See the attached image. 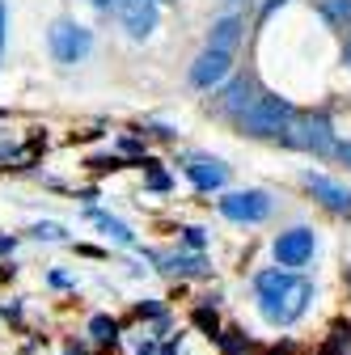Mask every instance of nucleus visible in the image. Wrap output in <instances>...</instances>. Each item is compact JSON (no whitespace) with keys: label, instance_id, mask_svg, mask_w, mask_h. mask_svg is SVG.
Masks as SVG:
<instances>
[{"label":"nucleus","instance_id":"obj_1","mask_svg":"<svg viewBox=\"0 0 351 355\" xmlns=\"http://www.w3.org/2000/svg\"><path fill=\"white\" fill-rule=\"evenodd\" d=\"M292 119H296V110H292L288 98H280V94H258L254 106L237 119V127L246 131V136H254V140H284L288 127H292Z\"/></svg>","mask_w":351,"mask_h":355},{"label":"nucleus","instance_id":"obj_2","mask_svg":"<svg viewBox=\"0 0 351 355\" xmlns=\"http://www.w3.org/2000/svg\"><path fill=\"white\" fill-rule=\"evenodd\" d=\"M47 47H51V60L55 64L72 68V64H80L85 55L94 51V30L80 26V21H72V17H60L47 30Z\"/></svg>","mask_w":351,"mask_h":355},{"label":"nucleus","instance_id":"obj_3","mask_svg":"<svg viewBox=\"0 0 351 355\" xmlns=\"http://www.w3.org/2000/svg\"><path fill=\"white\" fill-rule=\"evenodd\" d=\"M288 148H300V153H314V157H326L339 148L334 140V123L318 110V114H296L292 127H288V136H284Z\"/></svg>","mask_w":351,"mask_h":355},{"label":"nucleus","instance_id":"obj_4","mask_svg":"<svg viewBox=\"0 0 351 355\" xmlns=\"http://www.w3.org/2000/svg\"><path fill=\"white\" fill-rule=\"evenodd\" d=\"M309 300H314V284L305 275H292V284L280 296L258 300V309H262V318H267L271 326H296L305 318V309H309Z\"/></svg>","mask_w":351,"mask_h":355},{"label":"nucleus","instance_id":"obj_5","mask_svg":"<svg viewBox=\"0 0 351 355\" xmlns=\"http://www.w3.org/2000/svg\"><path fill=\"white\" fill-rule=\"evenodd\" d=\"M216 207H221L225 220H233V225H258V220L271 216V195L267 191H225L221 199H216Z\"/></svg>","mask_w":351,"mask_h":355},{"label":"nucleus","instance_id":"obj_6","mask_svg":"<svg viewBox=\"0 0 351 355\" xmlns=\"http://www.w3.org/2000/svg\"><path fill=\"white\" fill-rule=\"evenodd\" d=\"M271 250H275V262L284 266V271H296V266H305V262H314L318 237H314V229H305V225H296V229L280 233Z\"/></svg>","mask_w":351,"mask_h":355},{"label":"nucleus","instance_id":"obj_7","mask_svg":"<svg viewBox=\"0 0 351 355\" xmlns=\"http://www.w3.org/2000/svg\"><path fill=\"white\" fill-rule=\"evenodd\" d=\"M114 13L131 38H148L161 21V0H119Z\"/></svg>","mask_w":351,"mask_h":355},{"label":"nucleus","instance_id":"obj_8","mask_svg":"<svg viewBox=\"0 0 351 355\" xmlns=\"http://www.w3.org/2000/svg\"><path fill=\"white\" fill-rule=\"evenodd\" d=\"M229 72H233V51L203 47V51H199V60L191 64V85H195V89H216Z\"/></svg>","mask_w":351,"mask_h":355},{"label":"nucleus","instance_id":"obj_9","mask_svg":"<svg viewBox=\"0 0 351 355\" xmlns=\"http://www.w3.org/2000/svg\"><path fill=\"white\" fill-rule=\"evenodd\" d=\"M305 187H309V195L326 207V211H334V216H351V191L343 187V182H334V178H326V173H305Z\"/></svg>","mask_w":351,"mask_h":355},{"label":"nucleus","instance_id":"obj_10","mask_svg":"<svg viewBox=\"0 0 351 355\" xmlns=\"http://www.w3.org/2000/svg\"><path fill=\"white\" fill-rule=\"evenodd\" d=\"M187 178H191V182H195V191H221L225 182H229V165L225 161H216V157H191L187 165Z\"/></svg>","mask_w":351,"mask_h":355},{"label":"nucleus","instance_id":"obj_11","mask_svg":"<svg viewBox=\"0 0 351 355\" xmlns=\"http://www.w3.org/2000/svg\"><path fill=\"white\" fill-rule=\"evenodd\" d=\"M250 106H254V80H250V76H237L233 85H225L221 94H216V110H221V114L241 119Z\"/></svg>","mask_w":351,"mask_h":355},{"label":"nucleus","instance_id":"obj_12","mask_svg":"<svg viewBox=\"0 0 351 355\" xmlns=\"http://www.w3.org/2000/svg\"><path fill=\"white\" fill-rule=\"evenodd\" d=\"M241 30H246L241 17H233V13L221 17V21L212 26V34H207V47H216V51H233V47H237V38H241Z\"/></svg>","mask_w":351,"mask_h":355},{"label":"nucleus","instance_id":"obj_13","mask_svg":"<svg viewBox=\"0 0 351 355\" xmlns=\"http://www.w3.org/2000/svg\"><path fill=\"white\" fill-rule=\"evenodd\" d=\"M89 220L110 237V241H119V245H136V233H131L123 220H114V216H106V211H89Z\"/></svg>","mask_w":351,"mask_h":355},{"label":"nucleus","instance_id":"obj_14","mask_svg":"<svg viewBox=\"0 0 351 355\" xmlns=\"http://www.w3.org/2000/svg\"><path fill=\"white\" fill-rule=\"evenodd\" d=\"M161 262H165L169 275H203V271H207L203 258H182V254H169V258H161Z\"/></svg>","mask_w":351,"mask_h":355},{"label":"nucleus","instance_id":"obj_15","mask_svg":"<svg viewBox=\"0 0 351 355\" xmlns=\"http://www.w3.org/2000/svg\"><path fill=\"white\" fill-rule=\"evenodd\" d=\"M322 17L330 26H347L351 21V0H322Z\"/></svg>","mask_w":351,"mask_h":355},{"label":"nucleus","instance_id":"obj_16","mask_svg":"<svg viewBox=\"0 0 351 355\" xmlns=\"http://www.w3.org/2000/svg\"><path fill=\"white\" fill-rule=\"evenodd\" d=\"M89 334H94V343H114L119 338V326L110 318H94L89 322Z\"/></svg>","mask_w":351,"mask_h":355},{"label":"nucleus","instance_id":"obj_17","mask_svg":"<svg viewBox=\"0 0 351 355\" xmlns=\"http://www.w3.org/2000/svg\"><path fill=\"white\" fill-rule=\"evenodd\" d=\"M30 233H34L38 241H64V237H68V233H64V225H55V220H42V225H34Z\"/></svg>","mask_w":351,"mask_h":355},{"label":"nucleus","instance_id":"obj_18","mask_svg":"<svg viewBox=\"0 0 351 355\" xmlns=\"http://www.w3.org/2000/svg\"><path fill=\"white\" fill-rule=\"evenodd\" d=\"M182 237H187V245H195V250L203 245V229H182Z\"/></svg>","mask_w":351,"mask_h":355},{"label":"nucleus","instance_id":"obj_19","mask_svg":"<svg viewBox=\"0 0 351 355\" xmlns=\"http://www.w3.org/2000/svg\"><path fill=\"white\" fill-rule=\"evenodd\" d=\"M284 5H288V0H262V21H267L275 9H284Z\"/></svg>","mask_w":351,"mask_h":355},{"label":"nucleus","instance_id":"obj_20","mask_svg":"<svg viewBox=\"0 0 351 355\" xmlns=\"http://www.w3.org/2000/svg\"><path fill=\"white\" fill-rule=\"evenodd\" d=\"M5 34H9V13H5V5H0V47H5Z\"/></svg>","mask_w":351,"mask_h":355},{"label":"nucleus","instance_id":"obj_21","mask_svg":"<svg viewBox=\"0 0 351 355\" xmlns=\"http://www.w3.org/2000/svg\"><path fill=\"white\" fill-rule=\"evenodd\" d=\"M89 5H94V9H102V13H110V9L119 5V0H89Z\"/></svg>","mask_w":351,"mask_h":355},{"label":"nucleus","instance_id":"obj_22","mask_svg":"<svg viewBox=\"0 0 351 355\" xmlns=\"http://www.w3.org/2000/svg\"><path fill=\"white\" fill-rule=\"evenodd\" d=\"M334 153H339V161H347V165H351V140H347V144H339Z\"/></svg>","mask_w":351,"mask_h":355},{"label":"nucleus","instance_id":"obj_23","mask_svg":"<svg viewBox=\"0 0 351 355\" xmlns=\"http://www.w3.org/2000/svg\"><path fill=\"white\" fill-rule=\"evenodd\" d=\"M343 64L351 68V38H347V51H343Z\"/></svg>","mask_w":351,"mask_h":355}]
</instances>
